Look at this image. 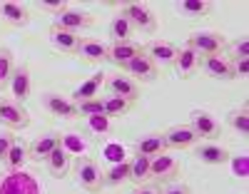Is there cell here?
<instances>
[{
	"label": "cell",
	"instance_id": "6da1fadb",
	"mask_svg": "<svg viewBox=\"0 0 249 194\" xmlns=\"http://www.w3.org/2000/svg\"><path fill=\"white\" fill-rule=\"evenodd\" d=\"M187 48H192L199 57L219 55L227 48V37L222 33H214V30H195L187 37Z\"/></svg>",
	"mask_w": 249,
	"mask_h": 194
},
{
	"label": "cell",
	"instance_id": "7a4b0ae2",
	"mask_svg": "<svg viewBox=\"0 0 249 194\" xmlns=\"http://www.w3.org/2000/svg\"><path fill=\"white\" fill-rule=\"evenodd\" d=\"M120 13L132 23L135 33H155L157 30V15L150 5L144 3H124Z\"/></svg>",
	"mask_w": 249,
	"mask_h": 194
},
{
	"label": "cell",
	"instance_id": "3957f363",
	"mask_svg": "<svg viewBox=\"0 0 249 194\" xmlns=\"http://www.w3.org/2000/svg\"><path fill=\"white\" fill-rule=\"evenodd\" d=\"M75 179H77V184H80L82 189L90 192V194H97L102 187H105V177H102L100 164H97L95 159H90V157H85V159L77 162V167H75Z\"/></svg>",
	"mask_w": 249,
	"mask_h": 194
},
{
	"label": "cell",
	"instance_id": "277c9868",
	"mask_svg": "<svg viewBox=\"0 0 249 194\" xmlns=\"http://www.w3.org/2000/svg\"><path fill=\"white\" fill-rule=\"evenodd\" d=\"M190 124L195 129V135L197 137H204V140H217L222 137V124L219 120L212 115V112H207V110H192L190 112Z\"/></svg>",
	"mask_w": 249,
	"mask_h": 194
},
{
	"label": "cell",
	"instance_id": "5b68a950",
	"mask_svg": "<svg viewBox=\"0 0 249 194\" xmlns=\"http://www.w3.org/2000/svg\"><path fill=\"white\" fill-rule=\"evenodd\" d=\"M0 124L8 129H25L30 124V115L25 105L15 100H0Z\"/></svg>",
	"mask_w": 249,
	"mask_h": 194
},
{
	"label": "cell",
	"instance_id": "8992f818",
	"mask_svg": "<svg viewBox=\"0 0 249 194\" xmlns=\"http://www.w3.org/2000/svg\"><path fill=\"white\" fill-rule=\"evenodd\" d=\"M105 88H107V95L122 97V100H127V102H135L140 97V82H135L130 75H124V72L107 75Z\"/></svg>",
	"mask_w": 249,
	"mask_h": 194
},
{
	"label": "cell",
	"instance_id": "52a82bcc",
	"mask_svg": "<svg viewBox=\"0 0 249 194\" xmlns=\"http://www.w3.org/2000/svg\"><path fill=\"white\" fill-rule=\"evenodd\" d=\"M92 23H95V18L90 13L72 10V8H68L65 13H60V15H55V20H53V25H57L62 30H70V33H77V35H80V30L92 28Z\"/></svg>",
	"mask_w": 249,
	"mask_h": 194
},
{
	"label": "cell",
	"instance_id": "ba28073f",
	"mask_svg": "<svg viewBox=\"0 0 249 194\" xmlns=\"http://www.w3.org/2000/svg\"><path fill=\"white\" fill-rule=\"evenodd\" d=\"M57 147H62V135L60 132H45V135H40L30 142L28 147V157L35 159V162H45Z\"/></svg>",
	"mask_w": 249,
	"mask_h": 194
},
{
	"label": "cell",
	"instance_id": "9c48e42d",
	"mask_svg": "<svg viewBox=\"0 0 249 194\" xmlns=\"http://www.w3.org/2000/svg\"><path fill=\"white\" fill-rule=\"evenodd\" d=\"M40 102H43V107H45L50 115H55V117H65V120L80 117V115H77V105H75L70 97H65V95L45 92L43 97H40Z\"/></svg>",
	"mask_w": 249,
	"mask_h": 194
},
{
	"label": "cell",
	"instance_id": "30bf717a",
	"mask_svg": "<svg viewBox=\"0 0 249 194\" xmlns=\"http://www.w3.org/2000/svg\"><path fill=\"white\" fill-rule=\"evenodd\" d=\"M177 175H179V157L167 155V152L152 157V162H150V179L170 182V179L177 177Z\"/></svg>",
	"mask_w": 249,
	"mask_h": 194
},
{
	"label": "cell",
	"instance_id": "8fae6325",
	"mask_svg": "<svg viewBox=\"0 0 249 194\" xmlns=\"http://www.w3.org/2000/svg\"><path fill=\"white\" fill-rule=\"evenodd\" d=\"M107 50H110L107 42L92 40V37H82L75 55L85 62V65H102V62H107Z\"/></svg>",
	"mask_w": 249,
	"mask_h": 194
},
{
	"label": "cell",
	"instance_id": "7c38bea8",
	"mask_svg": "<svg viewBox=\"0 0 249 194\" xmlns=\"http://www.w3.org/2000/svg\"><path fill=\"white\" fill-rule=\"evenodd\" d=\"M8 90H10L13 100L20 102V105L30 97V92H33V77H30V68H28V65H15V72L10 77Z\"/></svg>",
	"mask_w": 249,
	"mask_h": 194
},
{
	"label": "cell",
	"instance_id": "4fadbf2b",
	"mask_svg": "<svg viewBox=\"0 0 249 194\" xmlns=\"http://www.w3.org/2000/svg\"><path fill=\"white\" fill-rule=\"evenodd\" d=\"M177 45H172V42L167 40H152L147 48H144V55H147L157 68H172L175 60H177Z\"/></svg>",
	"mask_w": 249,
	"mask_h": 194
},
{
	"label": "cell",
	"instance_id": "5bb4252c",
	"mask_svg": "<svg viewBox=\"0 0 249 194\" xmlns=\"http://www.w3.org/2000/svg\"><path fill=\"white\" fill-rule=\"evenodd\" d=\"M142 53H144V48L137 45L135 40H130V42H112L110 50H107V62L117 65L120 70H124V68H127V65H130L137 55H142Z\"/></svg>",
	"mask_w": 249,
	"mask_h": 194
},
{
	"label": "cell",
	"instance_id": "9a60e30c",
	"mask_svg": "<svg viewBox=\"0 0 249 194\" xmlns=\"http://www.w3.org/2000/svg\"><path fill=\"white\" fill-rule=\"evenodd\" d=\"M164 135V142H167V149H190L197 144V135L190 124H172Z\"/></svg>",
	"mask_w": 249,
	"mask_h": 194
},
{
	"label": "cell",
	"instance_id": "2e32d148",
	"mask_svg": "<svg viewBox=\"0 0 249 194\" xmlns=\"http://www.w3.org/2000/svg\"><path fill=\"white\" fill-rule=\"evenodd\" d=\"M124 75H130L135 82H152V80H157V75H160V68L147 57V55H137L127 68H124Z\"/></svg>",
	"mask_w": 249,
	"mask_h": 194
},
{
	"label": "cell",
	"instance_id": "e0dca14e",
	"mask_svg": "<svg viewBox=\"0 0 249 194\" xmlns=\"http://www.w3.org/2000/svg\"><path fill=\"white\" fill-rule=\"evenodd\" d=\"M50 45L57 50V53H65V55H75L77 48H80V35L77 33H70V30H62L57 25H50Z\"/></svg>",
	"mask_w": 249,
	"mask_h": 194
},
{
	"label": "cell",
	"instance_id": "ac0fdd59",
	"mask_svg": "<svg viewBox=\"0 0 249 194\" xmlns=\"http://www.w3.org/2000/svg\"><path fill=\"white\" fill-rule=\"evenodd\" d=\"M199 70L212 77V80H232V68H230V60L222 57V55H207L199 57Z\"/></svg>",
	"mask_w": 249,
	"mask_h": 194
},
{
	"label": "cell",
	"instance_id": "d6986e66",
	"mask_svg": "<svg viewBox=\"0 0 249 194\" xmlns=\"http://www.w3.org/2000/svg\"><path fill=\"white\" fill-rule=\"evenodd\" d=\"M105 80H107V75L105 72H95V75H90L82 85H77V88L70 92V100L77 105V102H85V100H92V97H100V88L105 85Z\"/></svg>",
	"mask_w": 249,
	"mask_h": 194
},
{
	"label": "cell",
	"instance_id": "ffe728a7",
	"mask_svg": "<svg viewBox=\"0 0 249 194\" xmlns=\"http://www.w3.org/2000/svg\"><path fill=\"white\" fill-rule=\"evenodd\" d=\"M172 68L177 70V75L182 77V80H190V77H195L197 72H199V55L192 50V48H179L177 50V60H175V65Z\"/></svg>",
	"mask_w": 249,
	"mask_h": 194
},
{
	"label": "cell",
	"instance_id": "44dd1931",
	"mask_svg": "<svg viewBox=\"0 0 249 194\" xmlns=\"http://www.w3.org/2000/svg\"><path fill=\"white\" fill-rule=\"evenodd\" d=\"M195 155L199 157V162H204V164H227L230 162V149L227 147H222V144H214V142H207V144H199L197 149H195Z\"/></svg>",
	"mask_w": 249,
	"mask_h": 194
},
{
	"label": "cell",
	"instance_id": "7402d4cb",
	"mask_svg": "<svg viewBox=\"0 0 249 194\" xmlns=\"http://www.w3.org/2000/svg\"><path fill=\"white\" fill-rule=\"evenodd\" d=\"M135 152L142 157H157L162 152H167V142H164V135L152 132V135H144L135 142Z\"/></svg>",
	"mask_w": 249,
	"mask_h": 194
},
{
	"label": "cell",
	"instance_id": "603a6c76",
	"mask_svg": "<svg viewBox=\"0 0 249 194\" xmlns=\"http://www.w3.org/2000/svg\"><path fill=\"white\" fill-rule=\"evenodd\" d=\"M0 18L5 20L10 28H25L30 23V13L20 3H0Z\"/></svg>",
	"mask_w": 249,
	"mask_h": 194
},
{
	"label": "cell",
	"instance_id": "cb8c5ba5",
	"mask_svg": "<svg viewBox=\"0 0 249 194\" xmlns=\"http://www.w3.org/2000/svg\"><path fill=\"white\" fill-rule=\"evenodd\" d=\"M45 164H48V172H50L53 177L62 179V177H68V172L72 167V157H70V152H68L65 147H57L55 152L45 159Z\"/></svg>",
	"mask_w": 249,
	"mask_h": 194
},
{
	"label": "cell",
	"instance_id": "d4e9b609",
	"mask_svg": "<svg viewBox=\"0 0 249 194\" xmlns=\"http://www.w3.org/2000/svg\"><path fill=\"white\" fill-rule=\"evenodd\" d=\"M110 37H112V42H130L132 40V35H135V28H132V23L127 18H124L122 13H117L112 20H110Z\"/></svg>",
	"mask_w": 249,
	"mask_h": 194
},
{
	"label": "cell",
	"instance_id": "484cf974",
	"mask_svg": "<svg viewBox=\"0 0 249 194\" xmlns=\"http://www.w3.org/2000/svg\"><path fill=\"white\" fill-rule=\"evenodd\" d=\"M130 162V177L127 182H135V184H142V182H147L150 179V162L152 157H142V155H135Z\"/></svg>",
	"mask_w": 249,
	"mask_h": 194
},
{
	"label": "cell",
	"instance_id": "4316f807",
	"mask_svg": "<svg viewBox=\"0 0 249 194\" xmlns=\"http://www.w3.org/2000/svg\"><path fill=\"white\" fill-rule=\"evenodd\" d=\"M212 10V3H207V0H182L177 3V13L182 18H204L207 13Z\"/></svg>",
	"mask_w": 249,
	"mask_h": 194
},
{
	"label": "cell",
	"instance_id": "83f0119b",
	"mask_svg": "<svg viewBox=\"0 0 249 194\" xmlns=\"http://www.w3.org/2000/svg\"><path fill=\"white\" fill-rule=\"evenodd\" d=\"M102 177H105V184L107 187H117V184H122V182H127V177H130V162H115L112 167H107L105 172H102Z\"/></svg>",
	"mask_w": 249,
	"mask_h": 194
},
{
	"label": "cell",
	"instance_id": "f1b7e54d",
	"mask_svg": "<svg viewBox=\"0 0 249 194\" xmlns=\"http://www.w3.org/2000/svg\"><path fill=\"white\" fill-rule=\"evenodd\" d=\"M102 105H105V117H110V120L127 115V112H130V107H132V102L122 100V97H115V95L102 97Z\"/></svg>",
	"mask_w": 249,
	"mask_h": 194
},
{
	"label": "cell",
	"instance_id": "f546056e",
	"mask_svg": "<svg viewBox=\"0 0 249 194\" xmlns=\"http://www.w3.org/2000/svg\"><path fill=\"white\" fill-rule=\"evenodd\" d=\"M25 159H28V147H25L23 142L13 140V144H10V152H8V157H5V167H8L10 172H18L20 167L25 164Z\"/></svg>",
	"mask_w": 249,
	"mask_h": 194
},
{
	"label": "cell",
	"instance_id": "4dcf8cb0",
	"mask_svg": "<svg viewBox=\"0 0 249 194\" xmlns=\"http://www.w3.org/2000/svg\"><path fill=\"white\" fill-rule=\"evenodd\" d=\"M15 72V57L8 48H0V90L10 85V77Z\"/></svg>",
	"mask_w": 249,
	"mask_h": 194
},
{
	"label": "cell",
	"instance_id": "1f68e13d",
	"mask_svg": "<svg viewBox=\"0 0 249 194\" xmlns=\"http://www.w3.org/2000/svg\"><path fill=\"white\" fill-rule=\"evenodd\" d=\"M227 122H230L239 135H247L249 132V107L242 105L239 110H232L230 115H227Z\"/></svg>",
	"mask_w": 249,
	"mask_h": 194
},
{
	"label": "cell",
	"instance_id": "d6a6232c",
	"mask_svg": "<svg viewBox=\"0 0 249 194\" xmlns=\"http://www.w3.org/2000/svg\"><path fill=\"white\" fill-rule=\"evenodd\" d=\"M77 115H82V117H100V115H105L102 97H92V100H85V102H77Z\"/></svg>",
	"mask_w": 249,
	"mask_h": 194
},
{
	"label": "cell",
	"instance_id": "836d02e7",
	"mask_svg": "<svg viewBox=\"0 0 249 194\" xmlns=\"http://www.w3.org/2000/svg\"><path fill=\"white\" fill-rule=\"evenodd\" d=\"M230 68H232V80H244L249 72V57H232Z\"/></svg>",
	"mask_w": 249,
	"mask_h": 194
},
{
	"label": "cell",
	"instance_id": "e575fe53",
	"mask_svg": "<svg viewBox=\"0 0 249 194\" xmlns=\"http://www.w3.org/2000/svg\"><path fill=\"white\" fill-rule=\"evenodd\" d=\"M230 162H232V172H234V175L239 179H247V175H249V159H247V155L230 157Z\"/></svg>",
	"mask_w": 249,
	"mask_h": 194
},
{
	"label": "cell",
	"instance_id": "d590c367",
	"mask_svg": "<svg viewBox=\"0 0 249 194\" xmlns=\"http://www.w3.org/2000/svg\"><path fill=\"white\" fill-rule=\"evenodd\" d=\"M40 8L53 13V15H60V13H65L70 5L65 3V0H40Z\"/></svg>",
	"mask_w": 249,
	"mask_h": 194
},
{
	"label": "cell",
	"instance_id": "8d00e7d4",
	"mask_svg": "<svg viewBox=\"0 0 249 194\" xmlns=\"http://www.w3.org/2000/svg\"><path fill=\"white\" fill-rule=\"evenodd\" d=\"M232 57H249V37L242 35L239 40L232 42Z\"/></svg>",
	"mask_w": 249,
	"mask_h": 194
},
{
	"label": "cell",
	"instance_id": "74e56055",
	"mask_svg": "<svg viewBox=\"0 0 249 194\" xmlns=\"http://www.w3.org/2000/svg\"><path fill=\"white\" fill-rule=\"evenodd\" d=\"M13 135L10 132H0V162H5L8 152H10V144H13Z\"/></svg>",
	"mask_w": 249,
	"mask_h": 194
},
{
	"label": "cell",
	"instance_id": "f35d334b",
	"mask_svg": "<svg viewBox=\"0 0 249 194\" xmlns=\"http://www.w3.org/2000/svg\"><path fill=\"white\" fill-rule=\"evenodd\" d=\"M160 194H192V192H190V187H187V184H170L167 189L160 192Z\"/></svg>",
	"mask_w": 249,
	"mask_h": 194
},
{
	"label": "cell",
	"instance_id": "ab89813d",
	"mask_svg": "<svg viewBox=\"0 0 249 194\" xmlns=\"http://www.w3.org/2000/svg\"><path fill=\"white\" fill-rule=\"evenodd\" d=\"M130 194H160L157 189H152V187H137L135 192H130Z\"/></svg>",
	"mask_w": 249,
	"mask_h": 194
}]
</instances>
